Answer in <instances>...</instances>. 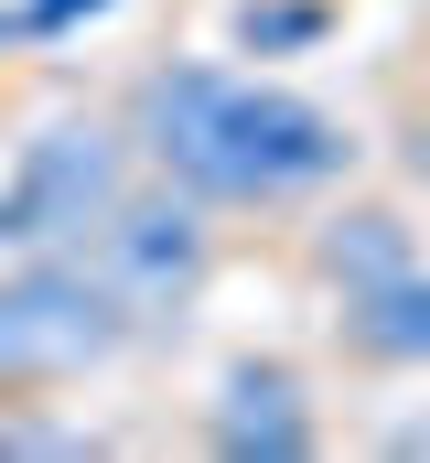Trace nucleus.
<instances>
[{
  "mask_svg": "<svg viewBox=\"0 0 430 463\" xmlns=\"http://www.w3.org/2000/svg\"><path fill=\"white\" fill-rule=\"evenodd\" d=\"M118 129L140 151V173L183 184L215 216H280V205H313L333 184H355L366 140L355 118L258 76V65H215V54H173L151 65L129 98H118Z\"/></svg>",
  "mask_w": 430,
  "mask_h": 463,
  "instance_id": "1",
  "label": "nucleus"
},
{
  "mask_svg": "<svg viewBox=\"0 0 430 463\" xmlns=\"http://www.w3.org/2000/svg\"><path fill=\"white\" fill-rule=\"evenodd\" d=\"M140 355V313L87 269V248H11L0 269V410L98 388L108 366Z\"/></svg>",
  "mask_w": 430,
  "mask_h": 463,
  "instance_id": "2",
  "label": "nucleus"
},
{
  "mask_svg": "<svg viewBox=\"0 0 430 463\" xmlns=\"http://www.w3.org/2000/svg\"><path fill=\"white\" fill-rule=\"evenodd\" d=\"M215 259H226L215 205H194V194H183V184H162V173H140V184L108 205V227L87 237V269H98L108 291L140 313V335L205 302V291H215Z\"/></svg>",
  "mask_w": 430,
  "mask_h": 463,
  "instance_id": "3",
  "label": "nucleus"
},
{
  "mask_svg": "<svg viewBox=\"0 0 430 463\" xmlns=\"http://www.w3.org/2000/svg\"><path fill=\"white\" fill-rule=\"evenodd\" d=\"M129 184H140V151H129L118 118H43L0 194L22 216V248H87Z\"/></svg>",
  "mask_w": 430,
  "mask_h": 463,
  "instance_id": "4",
  "label": "nucleus"
},
{
  "mask_svg": "<svg viewBox=\"0 0 430 463\" xmlns=\"http://www.w3.org/2000/svg\"><path fill=\"white\" fill-rule=\"evenodd\" d=\"M205 431H215V453H237V463H302L322 442V410H313V388H302V366L237 355L215 377V399H205Z\"/></svg>",
  "mask_w": 430,
  "mask_h": 463,
  "instance_id": "5",
  "label": "nucleus"
},
{
  "mask_svg": "<svg viewBox=\"0 0 430 463\" xmlns=\"http://www.w3.org/2000/svg\"><path fill=\"white\" fill-rule=\"evenodd\" d=\"M333 355L366 366V377H420L430 366V259H409L377 291H344L333 302Z\"/></svg>",
  "mask_w": 430,
  "mask_h": 463,
  "instance_id": "6",
  "label": "nucleus"
},
{
  "mask_svg": "<svg viewBox=\"0 0 430 463\" xmlns=\"http://www.w3.org/2000/svg\"><path fill=\"white\" fill-rule=\"evenodd\" d=\"M302 259H313V280H322V291L344 302V291H377V280H398V269L420 259V237H409V216H398V205H333V216L313 227V248H302Z\"/></svg>",
  "mask_w": 430,
  "mask_h": 463,
  "instance_id": "7",
  "label": "nucleus"
},
{
  "mask_svg": "<svg viewBox=\"0 0 430 463\" xmlns=\"http://www.w3.org/2000/svg\"><path fill=\"white\" fill-rule=\"evenodd\" d=\"M226 33H237V54H302L333 33V0H237Z\"/></svg>",
  "mask_w": 430,
  "mask_h": 463,
  "instance_id": "8",
  "label": "nucleus"
},
{
  "mask_svg": "<svg viewBox=\"0 0 430 463\" xmlns=\"http://www.w3.org/2000/svg\"><path fill=\"white\" fill-rule=\"evenodd\" d=\"M0 453H98V431L87 420H33V399H11L0 410Z\"/></svg>",
  "mask_w": 430,
  "mask_h": 463,
  "instance_id": "9",
  "label": "nucleus"
},
{
  "mask_svg": "<svg viewBox=\"0 0 430 463\" xmlns=\"http://www.w3.org/2000/svg\"><path fill=\"white\" fill-rule=\"evenodd\" d=\"M11 11H22V33H33V43H54V33H87V22H108L118 0H11Z\"/></svg>",
  "mask_w": 430,
  "mask_h": 463,
  "instance_id": "10",
  "label": "nucleus"
},
{
  "mask_svg": "<svg viewBox=\"0 0 430 463\" xmlns=\"http://www.w3.org/2000/svg\"><path fill=\"white\" fill-rule=\"evenodd\" d=\"M11 43H33V33H22V11H11V0H0V54H11Z\"/></svg>",
  "mask_w": 430,
  "mask_h": 463,
  "instance_id": "11",
  "label": "nucleus"
}]
</instances>
